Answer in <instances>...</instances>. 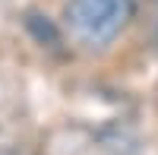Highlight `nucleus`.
Returning <instances> with one entry per match:
<instances>
[{
  "mask_svg": "<svg viewBox=\"0 0 158 155\" xmlns=\"http://www.w3.org/2000/svg\"><path fill=\"white\" fill-rule=\"evenodd\" d=\"M133 13V0H70L67 22L85 44H108L120 35Z\"/></svg>",
  "mask_w": 158,
  "mask_h": 155,
  "instance_id": "f257e3e1",
  "label": "nucleus"
}]
</instances>
